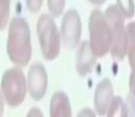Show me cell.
I'll return each mask as SVG.
<instances>
[{"label":"cell","instance_id":"1","mask_svg":"<svg viewBox=\"0 0 135 117\" xmlns=\"http://www.w3.org/2000/svg\"><path fill=\"white\" fill-rule=\"evenodd\" d=\"M7 53L13 64L24 67L32 54L30 29L23 18H13L9 23L7 40Z\"/></svg>","mask_w":135,"mask_h":117},{"label":"cell","instance_id":"2","mask_svg":"<svg viewBox=\"0 0 135 117\" xmlns=\"http://www.w3.org/2000/svg\"><path fill=\"white\" fill-rule=\"evenodd\" d=\"M38 38L42 56L47 60L58 57L61 50V34L50 14H41L37 20Z\"/></svg>","mask_w":135,"mask_h":117},{"label":"cell","instance_id":"3","mask_svg":"<svg viewBox=\"0 0 135 117\" xmlns=\"http://www.w3.org/2000/svg\"><path fill=\"white\" fill-rule=\"evenodd\" d=\"M1 93L5 103L10 107H17L24 102L27 95V79L22 70L13 67L4 72L0 82Z\"/></svg>","mask_w":135,"mask_h":117},{"label":"cell","instance_id":"4","mask_svg":"<svg viewBox=\"0 0 135 117\" xmlns=\"http://www.w3.org/2000/svg\"><path fill=\"white\" fill-rule=\"evenodd\" d=\"M89 44L96 57L106 55L110 50L112 41L111 30L101 10L95 8L89 18Z\"/></svg>","mask_w":135,"mask_h":117},{"label":"cell","instance_id":"5","mask_svg":"<svg viewBox=\"0 0 135 117\" xmlns=\"http://www.w3.org/2000/svg\"><path fill=\"white\" fill-rule=\"evenodd\" d=\"M111 30L112 41L110 53L114 58L123 60L127 52V36L124 24V17L117 5H110L104 13Z\"/></svg>","mask_w":135,"mask_h":117},{"label":"cell","instance_id":"6","mask_svg":"<svg viewBox=\"0 0 135 117\" xmlns=\"http://www.w3.org/2000/svg\"><path fill=\"white\" fill-rule=\"evenodd\" d=\"M82 24L78 12L70 9L64 15L61 24V39L64 46L73 50L78 45L81 38Z\"/></svg>","mask_w":135,"mask_h":117},{"label":"cell","instance_id":"7","mask_svg":"<svg viewBox=\"0 0 135 117\" xmlns=\"http://www.w3.org/2000/svg\"><path fill=\"white\" fill-rule=\"evenodd\" d=\"M27 89L30 95L35 101L44 97L48 88V75L43 64L33 63L30 67L27 75Z\"/></svg>","mask_w":135,"mask_h":117},{"label":"cell","instance_id":"8","mask_svg":"<svg viewBox=\"0 0 135 117\" xmlns=\"http://www.w3.org/2000/svg\"><path fill=\"white\" fill-rule=\"evenodd\" d=\"M114 99L113 86L109 79H103L98 84L95 92V110L100 116L107 114L108 108Z\"/></svg>","mask_w":135,"mask_h":117},{"label":"cell","instance_id":"9","mask_svg":"<svg viewBox=\"0 0 135 117\" xmlns=\"http://www.w3.org/2000/svg\"><path fill=\"white\" fill-rule=\"evenodd\" d=\"M97 57L93 53L89 41H83L79 45L76 53L75 67L76 71L80 76H85L91 71L96 63Z\"/></svg>","mask_w":135,"mask_h":117},{"label":"cell","instance_id":"10","mask_svg":"<svg viewBox=\"0 0 135 117\" xmlns=\"http://www.w3.org/2000/svg\"><path fill=\"white\" fill-rule=\"evenodd\" d=\"M50 117H73L67 94L62 91L54 92L50 103Z\"/></svg>","mask_w":135,"mask_h":117},{"label":"cell","instance_id":"11","mask_svg":"<svg viewBox=\"0 0 135 117\" xmlns=\"http://www.w3.org/2000/svg\"><path fill=\"white\" fill-rule=\"evenodd\" d=\"M108 117H131L128 103L119 96L114 97L107 113Z\"/></svg>","mask_w":135,"mask_h":117},{"label":"cell","instance_id":"12","mask_svg":"<svg viewBox=\"0 0 135 117\" xmlns=\"http://www.w3.org/2000/svg\"><path fill=\"white\" fill-rule=\"evenodd\" d=\"M127 36V52L129 62L132 69L135 68V20L131 22L126 28Z\"/></svg>","mask_w":135,"mask_h":117},{"label":"cell","instance_id":"13","mask_svg":"<svg viewBox=\"0 0 135 117\" xmlns=\"http://www.w3.org/2000/svg\"><path fill=\"white\" fill-rule=\"evenodd\" d=\"M117 7L124 18H131L134 16L135 6L133 0H117Z\"/></svg>","mask_w":135,"mask_h":117},{"label":"cell","instance_id":"14","mask_svg":"<svg viewBox=\"0 0 135 117\" xmlns=\"http://www.w3.org/2000/svg\"><path fill=\"white\" fill-rule=\"evenodd\" d=\"M10 13V0H0V30L6 29Z\"/></svg>","mask_w":135,"mask_h":117},{"label":"cell","instance_id":"15","mask_svg":"<svg viewBox=\"0 0 135 117\" xmlns=\"http://www.w3.org/2000/svg\"><path fill=\"white\" fill-rule=\"evenodd\" d=\"M48 9L52 18H58L62 15L65 7V0H47Z\"/></svg>","mask_w":135,"mask_h":117},{"label":"cell","instance_id":"16","mask_svg":"<svg viewBox=\"0 0 135 117\" xmlns=\"http://www.w3.org/2000/svg\"><path fill=\"white\" fill-rule=\"evenodd\" d=\"M43 0H26L28 9L32 13H37L41 9Z\"/></svg>","mask_w":135,"mask_h":117},{"label":"cell","instance_id":"17","mask_svg":"<svg viewBox=\"0 0 135 117\" xmlns=\"http://www.w3.org/2000/svg\"><path fill=\"white\" fill-rule=\"evenodd\" d=\"M76 117H96V114L92 109L86 107V108L82 109Z\"/></svg>","mask_w":135,"mask_h":117},{"label":"cell","instance_id":"18","mask_svg":"<svg viewBox=\"0 0 135 117\" xmlns=\"http://www.w3.org/2000/svg\"><path fill=\"white\" fill-rule=\"evenodd\" d=\"M130 95L134 96L135 95V68L132 69V74L130 77Z\"/></svg>","mask_w":135,"mask_h":117},{"label":"cell","instance_id":"19","mask_svg":"<svg viewBox=\"0 0 135 117\" xmlns=\"http://www.w3.org/2000/svg\"><path fill=\"white\" fill-rule=\"evenodd\" d=\"M27 117H44L41 110L38 107H32L30 111H28Z\"/></svg>","mask_w":135,"mask_h":117},{"label":"cell","instance_id":"20","mask_svg":"<svg viewBox=\"0 0 135 117\" xmlns=\"http://www.w3.org/2000/svg\"><path fill=\"white\" fill-rule=\"evenodd\" d=\"M128 106L130 109V114L131 116H134L135 117V95L134 96H129L128 99Z\"/></svg>","mask_w":135,"mask_h":117},{"label":"cell","instance_id":"21","mask_svg":"<svg viewBox=\"0 0 135 117\" xmlns=\"http://www.w3.org/2000/svg\"><path fill=\"white\" fill-rule=\"evenodd\" d=\"M4 104H5V100H4L3 95H2L1 92H0V117L3 116V113H4Z\"/></svg>","mask_w":135,"mask_h":117},{"label":"cell","instance_id":"22","mask_svg":"<svg viewBox=\"0 0 135 117\" xmlns=\"http://www.w3.org/2000/svg\"><path fill=\"white\" fill-rule=\"evenodd\" d=\"M91 3L95 4V5H102V4L105 3L106 0H89Z\"/></svg>","mask_w":135,"mask_h":117},{"label":"cell","instance_id":"23","mask_svg":"<svg viewBox=\"0 0 135 117\" xmlns=\"http://www.w3.org/2000/svg\"><path fill=\"white\" fill-rule=\"evenodd\" d=\"M131 117H134V116H131Z\"/></svg>","mask_w":135,"mask_h":117}]
</instances>
